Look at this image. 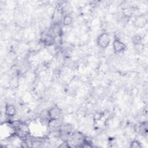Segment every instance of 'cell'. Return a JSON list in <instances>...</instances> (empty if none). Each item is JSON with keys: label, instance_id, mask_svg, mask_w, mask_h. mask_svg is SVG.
<instances>
[{"label": "cell", "instance_id": "cell-1", "mask_svg": "<svg viewBox=\"0 0 148 148\" xmlns=\"http://www.w3.org/2000/svg\"><path fill=\"white\" fill-rule=\"evenodd\" d=\"M110 39L109 35L107 32L101 34L97 39V45L101 49H106L110 44Z\"/></svg>", "mask_w": 148, "mask_h": 148}, {"label": "cell", "instance_id": "cell-2", "mask_svg": "<svg viewBox=\"0 0 148 148\" xmlns=\"http://www.w3.org/2000/svg\"><path fill=\"white\" fill-rule=\"evenodd\" d=\"M61 124L62 123L60 121V119H56L49 120L47 125L48 129L51 133L59 134Z\"/></svg>", "mask_w": 148, "mask_h": 148}, {"label": "cell", "instance_id": "cell-3", "mask_svg": "<svg viewBox=\"0 0 148 148\" xmlns=\"http://www.w3.org/2000/svg\"><path fill=\"white\" fill-rule=\"evenodd\" d=\"M47 114L50 120L60 119L62 115V110L60 108L55 105L47 110Z\"/></svg>", "mask_w": 148, "mask_h": 148}, {"label": "cell", "instance_id": "cell-4", "mask_svg": "<svg viewBox=\"0 0 148 148\" xmlns=\"http://www.w3.org/2000/svg\"><path fill=\"white\" fill-rule=\"evenodd\" d=\"M42 42L47 46H52L55 42V38L51 34L50 31L46 32H43L41 35Z\"/></svg>", "mask_w": 148, "mask_h": 148}, {"label": "cell", "instance_id": "cell-5", "mask_svg": "<svg viewBox=\"0 0 148 148\" xmlns=\"http://www.w3.org/2000/svg\"><path fill=\"white\" fill-rule=\"evenodd\" d=\"M112 46L113 51L116 53H122L126 49V45H125V43L117 38H116L113 40L112 43Z\"/></svg>", "mask_w": 148, "mask_h": 148}, {"label": "cell", "instance_id": "cell-6", "mask_svg": "<svg viewBox=\"0 0 148 148\" xmlns=\"http://www.w3.org/2000/svg\"><path fill=\"white\" fill-rule=\"evenodd\" d=\"M147 23V17L145 14H141L136 17L134 24V25L139 28L144 27Z\"/></svg>", "mask_w": 148, "mask_h": 148}, {"label": "cell", "instance_id": "cell-7", "mask_svg": "<svg viewBox=\"0 0 148 148\" xmlns=\"http://www.w3.org/2000/svg\"><path fill=\"white\" fill-rule=\"evenodd\" d=\"M5 114L9 117H14L16 114L15 106L11 104H6L5 106Z\"/></svg>", "mask_w": 148, "mask_h": 148}, {"label": "cell", "instance_id": "cell-8", "mask_svg": "<svg viewBox=\"0 0 148 148\" xmlns=\"http://www.w3.org/2000/svg\"><path fill=\"white\" fill-rule=\"evenodd\" d=\"M134 8L131 6L125 7L122 10L123 15L124 17H125V18H131L134 14Z\"/></svg>", "mask_w": 148, "mask_h": 148}, {"label": "cell", "instance_id": "cell-9", "mask_svg": "<svg viewBox=\"0 0 148 148\" xmlns=\"http://www.w3.org/2000/svg\"><path fill=\"white\" fill-rule=\"evenodd\" d=\"M147 132V123L146 121L141 123L138 127V133L140 135H146Z\"/></svg>", "mask_w": 148, "mask_h": 148}, {"label": "cell", "instance_id": "cell-10", "mask_svg": "<svg viewBox=\"0 0 148 148\" xmlns=\"http://www.w3.org/2000/svg\"><path fill=\"white\" fill-rule=\"evenodd\" d=\"M73 18L69 14H65L62 18V24L64 26H68L72 24Z\"/></svg>", "mask_w": 148, "mask_h": 148}, {"label": "cell", "instance_id": "cell-11", "mask_svg": "<svg viewBox=\"0 0 148 148\" xmlns=\"http://www.w3.org/2000/svg\"><path fill=\"white\" fill-rule=\"evenodd\" d=\"M131 40H132V43L134 45L137 46V45H139L141 44L142 40V38L140 35H139L138 34H136V35H134L132 37Z\"/></svg>", "mask_w": 148, "mask_h": 148}, {"label": "cell", "instance_id": "cell-12", "mask_svg": "<svg viewBox=\"0 0 148 148\" xmlns=\"http://www.w3.org/2000/svg\"><path fill=\"white\" fill-rule=\"evenodd\" d=\"M130 147L131 148H141L142 147V145L140 142L136 140H132L130 145Z\"/></svg>", "mask_w": 148, "mask_h": 148}, {"label": "cell", "instance_id": "cell-13", "mask_svg": "<svg viewBox=\"0 0 148 148\" xmlns=\"http://www.w3.org/2000/svg\"><path fill=\"white\" fill-rule=\"evenodd\" d=\"M103 114L102 113H96L95 115H94V119L96 120H99L102 117H103Z\"/></svg>", "mask_w": 148, "mask_h": 148}]
</instances>
